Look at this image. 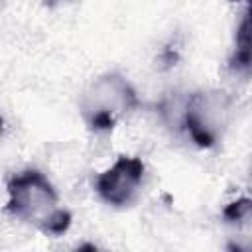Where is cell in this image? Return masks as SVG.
<instances>
[{
  "mask_svg": "<svg viewBox=\"0 0 252 252\" xmlns=\"http://www.w3.org/2000/svg\"><path fill=\"white\" fill-rule=\"evenodd\" d=\"M6 211L37 226L43 234L61 236L71 226V213L59 207L57 193L37 169H26L8 179Z\"/></svg>",
  "mask_w": 252,
  "mask_h": 252,
  "instance_id": "1",
  "label": "cell"
},
{
  "mask_svg": "<svg viewBox=\"0 0 252 252\" xmlns=\"http://www.w3.org/2000/svg\"><path fill=\"white\" fill-rule=\"evenodd\" d=\"M140 104L134 87L120 73H104L91 83L81 98L85 122L94 132L112 130L116 120Z\"/></svg>",
  "mask_w": 252,
  "mask_h": 252,
  "instance_id": "2",
  "label": "cell"
},
{
  "mask_svg": "<svg viewBox=\"0 0 252 252\" xmlns=\"http://www.w3.org/2000/svg\"><path fill=\"white\" fill-rule=\"evenodd\" d=\"M230 114L232 98L224 91H195L181 110V126L199 148H213L222 136Z\"/></svg>",
  "mask_w": 252,
  "mask_h": 252,
  "instance_id": "3",
  "label": "cell"
},
{
  "mask_svg": "<svg viewBox=\"0 0 252 252\" xmlns=\"http://www.w3.org/2000/svg\"><path fill=\"white\" fill-rule=\"evenodd\" d=\"M144 161L136 156H120L114 165L104 169L94 179V189L98 197L112 207H126L134 203L142 179H144Z\"/></svg>",
  "mask_w": 252,
  "mask_h": 252,
  "instance_id": "4",
  "label": "cell"
},
{
  "mask_svg": "<svg viewBox=\"0 0 252 252\" xmlns=\"http://www.w3.org/2000/svg\"><path fill=\"white\" fill-rule=\"evenodd\" d=\"M250 63H252V55H250V10L246 8L240 24L236 28L234 33V49L232 55L228 59V67L236 73H248L250 71Z\"/></svg>",
  "mask_w": 252,
  "mask_h": 252,
  "instance_id": "5",
  "label": "cell"
},
{
  "mask_svg": "<svg viewBox=\"0 0 252 252\" xmlns=\"http://www.w3.org/2000/svg\"><path fill=\"white\" fill-rule=\"evenodd\" d=\"M250 209H252V201L248 197H240V199H236L224 207L222 219L226 222H236V224L246 222L250 219Z\"/></svg>",
  "mask_w": 252,
  "mask_h": 252,
  "instance_id": "6",
  "label": "cell"
},
{
  "mask_svg": "<svg viewBox=\"0 0 252 252\" xmlns=\"http://www.w3.org/2000/svg\"><path fill=\"white\" fill-rule=\"evenodd\" d=\"M59 2H65V0H43V4H45V6H49V8H51V6H55V4H59Z\"/></svg>",
  "mask_w": 252,
  "mask_h": 252,
  "instance_id": "7",
  "label": "cell"
},
{
  "mask_svg": "<svg viewBox=\"0 0 252 252\" xmlns=\"http://www.w3.org/2000/svg\"><path fill=\"white\" fill-rule=\"evenodd\" d=\"M2 128H4V120H2V116H0V134H2Z\"/></svg>",
  "mask_w": 252,
  "mask_h": 252,
  "instance_id": "8",
  "label": "cell"
},
{
  "mask_svg": "<svg viewBox=\"0 0 252 252\" xmlns=\"http://www.w3.org/2000/svg\"><path fill=\"white\" fill-rule=\"evenodd\" d=\"M230 2H240V0H230Z\"/></svg>",
  "mask_w": 252,
  "mask_h": 252,
  "instance_id": "9",
  "label": "cell"
}]
</instances>
